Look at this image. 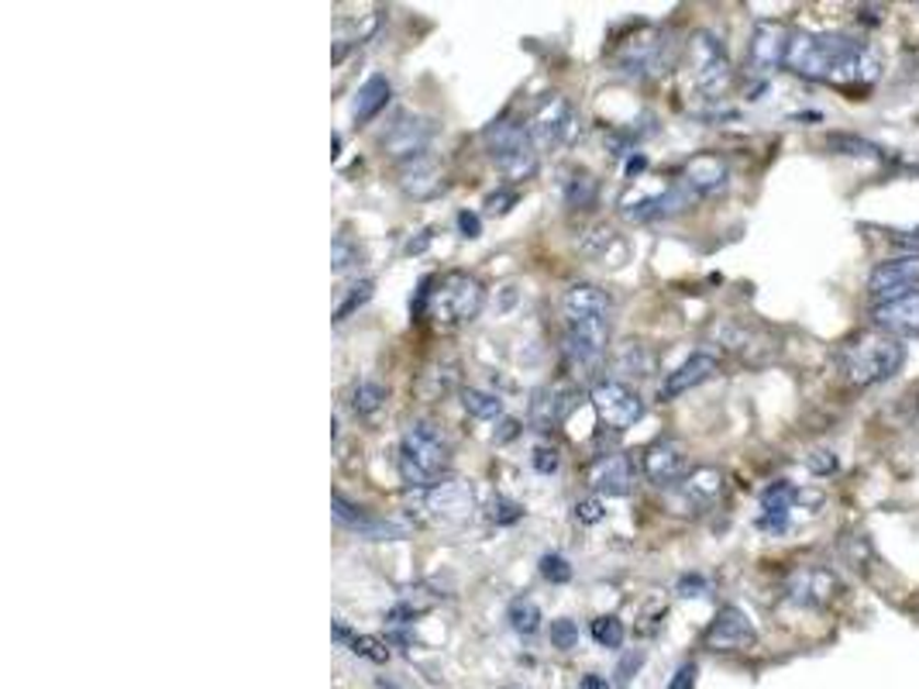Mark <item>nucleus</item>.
I'll list each match as a JSON object with an SVG mask.
<instances>
[{
  "label": "nucleus",
  "instance_id": "obj_1",
  "mask_svg": "<svg viewBox=\"0 0 919 689\" xmlns=\"http://www.w3.org/2000/svg\"><path fill=\"white\" fill-rule=\"evenodd\" d=\"M792 72L819 83H872L878 80V56L851 35H792L788 63Z\"/></svg>",
  "mask_w": 919,
  "mask_h": 689
},
{
  "label": "nucleus",
  "instance_id": "obj_2",
  "mask_svg": "<svg viewBox=\"0 0 919 689\" xmlns=\"http://www.w3.org/2000/svg\"><path fill=\"white\" fill-rule=\"evenodd\" d=\"M610 297L595 283H572L561 297L565 317V352L576 369L592 373L606 355L610 341Z\"/></svg>",
  "mask_w": 919,
  "mask_h": 689
},
{
  "label": "nucleus",
  "instance_id": "obj_3",
  "mask_svg": "<svg viewBox=\"0 0 919 689\" xmlns=\"http://www.w3.org/2000/svg\"><path fill=\"white\" fill-rule=\"evenodd\" d=\"M906 362V344L885 331H864L837 352L840 376L858 389L892 380Z\"/></svg>",
  "mask_w": 919,
  "mask_h": 689
},
{
  "label": "nucleus",
  "instance_id": "obj_4",
  "mask_svg": "<svg viewBox=\"0 0 919 689\" xmlns=\"http://www.w3.org/2000/svg\"><path fill=\"white\" fill-rule=\"evenodd\" d=\"M452 470V445L431 421H410L400 438V476L407 486L434 489Z\"/></svg>",
  "mask_w": 919,
  "mask_h": 689
},
{
  "label": "nucleus",
  "instance_id": "obj_5",
  "mask_svg": "<svg viewBox=\"0 0 919 689\" xmlns=\"http://www.w3.org/2000/svg\"><path fill=\"white\" fill-rule=\"evenodd\" d=\"M483 145L496 169L510 180H527L537 169V145L531 142L527 121H517L513 114L496 117L483 132Z\"/></svg>",
  "mask_w": 919,
  "mask_h": 689
},
{
  "label": "nucleus",
  "instance_id": "obj_6",
  "mask_svg": "<svg viewBox=\"0 0 919 689\" xmlns=\"http://www.w3.org/2000/svg\"><path fill=\"white\" fill-rule=\"evenodd\" d=\"M679 56V42L668 29H644L634 38L620 42L613 66L620 77H631V80H648L658 77V72H668L676 66Z\"/></svg>",
  "mask_w": 919,
  "mask_h": 689
},
{
  "label": "nucleus",
  "instance_id": "obj_7",
  "mask_svg": "<svg viewBox=\"0 0 919 689\" xmlns=\"http://www.w3.org/2000/svg\"><path fill=\"white\" fill-rule=\"evenodd\" d=\"M431 280L424 283V301L428 314L441 325H468L476 321L483 304H486V286L468 276V273H449L438 280V290H428Z\"/></svg>",
  "mask_w": 919,
  "mask_h": 689
},
{
  "label": "nucleus",
  "instance_id": "obj_8",
  "mask_svg": "<svg viewBox=\"0 0 919 689\" xmlns=\"http://www.w3.org/2000/svg\"><path fill=\"white\" fill-rule=\"evenodd\" d=\"M689 72H692V87L700 90V97L706 101H719L727 93V87L734 83V66L727 56V45L716 32L700 29L689 38Z\"/></svg>",
  "mask_w": 919,
  "mask_h": 689
},
{
  "label": "nucleus",
  "instance_id": "obj_9",
  "mask_svg": "<svg viewBox=\"0 0 919 689\" xmlns=\"http://www.w3.org/2000/svg\"><path fill=\"white\" fill-rule=\"evenodd\" d=\"M592 407L600 414V421L613 431H627L644 417V400L640 393L631 389L620 380H603L592 386Z\"/></svg>",
  "mask_w": 919,
  "mask_h": 689
},
{
  "label": "nucleus",
  "instance_id": "obj_10",
  "mask_svg": "<svg viewBox=\"0 0 919 689\" xmlns=\"http://www.w3.org/2000/svg\"><path fill=\"white\" fill-rule=\"evenodd\" d=\"M919 286V252H906L899 259H885L867 276V297L875 304L899 301L906 293H916Z\"/></svg>",
  "mask_w": 919,
  "mask_h": 689
},
{
  "label": "nucleus",
  "instance_id": "obj_11",
  "mask_svg": "<svg viewBox=\"0 0 919 689\" xmlns=\"http://www.w3.org/2000/svg\"><path fill=\"white\" fill-rule=\"evenodd\" d=\"M840 594V579L824 569V565H803V569L788 573L785 579V600L792 607H806V610H824L837 600Z\"/></svg>",
  "mask_w": 919,
  "mask_h": 689
},
{
  "label": "nucleus",
  "instance_id": "obj_12",
  "mask_svg": "<svg viewBox=\"0 0 919 689\" xmlns=\"http://www.w3.org/2000/svg\"><path fill=\"white\" fill-rule=\"evenodd\" d=\"M788 45H792V32L785 21H768V18L758 21L748 45V69L755 77L775 72L782 63H788Z\"/></svg>",
  "mask_w": 919,
  "mask_h": 689
},
{
  "label": "nucleus",
  "instance_id": "obj_13",
  "mask_svg": "<svg viewBox=\"0 0 919 689\" xmlns=\"http://www.w3.org/2000/svg\"><path fill=\"white\" fill-rule=\"evenodd\" d=\"M434 121L424 117V114H400L389 125V132L383 135V149L386 156L393 159H400V162H410L417 156H424L428 153V145L434 138Z\"/></svg>",
  "mask_w": 919,
  "mask_h": 689
},
{
  "label": "nucleus",
  "instance_id": "obj_14",
  "mask_svg": "<svg viewBox=\"0 0 919 689\" xmlns=\"http://www.w3.org/2000/svg\"><path fill=\"white\" fill-rule=\"evenodd\" d=\"M755 642H758V631L740 607H724L703 634V645L710 652H744V648H755Z\"/></svg>",
  "mask_w": 919,
  "mask_h": 689
},
{
  "label": "nucleus",
  "instance_id": "obj_15",
  "mask_svg": "<svg viewBox=\"0 0 919 689\" xmlns=\"http://www.w3.org/2000/svg\"><path fill=\"white\" fill-rule=\"evenodd\" d=\"M568 128H572V108H568V101L561 93H544L527 117L531 142L537 149H552V145L565 138Z\"/></svg>",
  "mask_w": 919,
  "mask_h": 689
},
{
  "label": "nucleus",
  "instance_id": "obj_16",
  "mask_svg": "<svg viewBox=\"0 0 919 689\" xmlns=\"http://www.w3.org/2000/svg\"><path fill=\"white\" fill-rule=\"evenodd\" d=\"M644 476H648L658 489L661 486H676L689 476V455L685 445L676 438H661L655 445L644 449Z\"/></svg>",
  "mask_w": 919,
  "mask_h": 689
},
{
  "label": "nucleus",
  "instance_id": "obj_17",
  "mask_svg": "<svg viewBox=\"0 0 919 689\" xmlns=\"http://www.w3.org/2000/svg\"><path fill=\"white\" fill-rule=\"evenodd\" d=\"M424 507L431 510L438 524H465L472 510H476V489H472L465 479L438 483L434 489H428Z\"/></svg>",
  "mask_w": 919,
  "mask_h": 689
},
{
  "label": "nucleus",
  "instance_id": "obj_18",
  "mask_svg": "<svg viewBox=\"0 0 919 689\" xmlns=\"http://www.w3.org/2000/svg\"><path fill=\"white\" fill-rule=\"evenodd\" d=\"M872 325L875 331H885L892 338H919V290L906 293L899 301L888 304H875L872 310Z\"/></svg>",
  "mask_w": 919,
  "mask_h": 689
},
{
  "label": "nucleus",
  "instance_id": "obj_19",
  "mask_svg": "<svg viewBox=\"0 0 919 689\" xmlns=\"http://www.w3.org/2000/svg\"><path fill=\"white\" fill-rule=\"evenodd\" d=\"M695 201H700V196H695V193L685 187V180H682V183L668 187V190H661V193H655V196H644V201H637V204H627V207H624V217H627V221H637V225H644V221H658V217L682 214V211H689Z\"/></svg>",
  "mask_w": 919,
  "mask_h": 689
},
{
  "label": "nucleus",
  "instance_id": "obj_20",
  "mask_svg": "<svg viewBox=\"0 0 919 689\" xmlns=\"http://www.w3.org/2000/svg\"><path fill=\"white\" fill-rule=\"evenodd\" d=\"M331 513H334V521L348 531H359L362 538H372V541H396V538H404L407 528L404 524H393V521H376V517H368L362 507L355 504H348L341 494H331Z\"/></svg>",
  "mask_w": 919,
  "mask_h": 689
},
{
  "label": "nucleus",
  "instance_id": "obj_21",
  "mask_svg": "<svg viewBox=\"0 0 919 689\" xmlns=\"http://www.w3.org/2000/svg\"><path fill=\"white\" fill-rule=\"evenodd\" d=\"M396 183H400V190L407 196H413V201H431V196L441 193V187H444V169L434 156L424 153V156H417V159L400 166Z\"/></svg>",
  "mask_w": 919,
  "mask_h": 689
},
{
  "label": "nucleus",
  "instance_id": "obj_22",
  "mask_svg": "<svg viewBox=\"0 0 919 689\" xmlns=\"http://www.w3.org/2000/svg\"><path fill=\"white\" fill-rule=\"evenodd\" d=\"M716 369H719L716 355H706V352H695V355H689L679 369H672V373L665 376V383H661V397H665V400H676V397H682V393H689V389H695V386H703L706 380H713V376H716Z\"/></svg>",
  "mask_w": 919,
  "mask_h": 689
},
{
  "label": "nucleus",
  "instance_id": "obj_23",
  "mask_svg": "<svg viewBox=\"0 0 919 689\" xmlns=\"http://www.w3.org/2000/svg\"><path fill=\"white\" fill-rule=\"evenodd\" d=\"M572 397H576V393L568 389V386H561V383H552V386L537 389L534 400H531V425L537 431L555 428L558 421H565V414L572 410V404H576Z\"/></svg>",
  "mask_w": 919,
  "mask_h": 689
},
{
  "label": "nucleus",
  "instance_id": "obj_24",
  "mask_svg": "<svg viewBox=\"0 0 919 689\" xmlns=\"http://www.w3.org/2000/svg\"><path fill=\"white\" fill-rule=\"evenodd\" d=\"M727 180H730L727 162L719 159V156H713V153L695 156V159H689V166H685V187H689L695 196H710V193H716V190H724Z\"/></svg>",
  "mask_w": 919,
  "mask_h": 689
},
{
  "label": "nucleus",
  "instance_id": "obj_25",
  "mask_svg": "<svg viewBox=\"0 0 919 689\" xmlns=\"http://www.w3.org/2000/svg\"><path fill=\"white\" fill-rule=\"evenodd\" d=\"M592 486L606 497H627L634 486V462L627 455H606L595 462Z\"/></svg>",
  "mask_w": 919,
  "mask_h": 689
},
{
  "label": "nucleus",
  "instance_id": "obj_26",
  "mask_svg": "<svg viewBox=\"0 0 919 689\" xmlns=\"http://www.w3.org/2000/svg\"><path fill=\"white\" fill-rule=\"evenodd\" d=\"M389 93H393V87H389L386 77H368L355 90V101H352V121H355V125H368V121L389 104Z\"/></svg>",
  "mask_w": 919,
  "mask_h": 689
},
{
  "label": "nucleus",
  "instance_id": "obj_27",
  "mask_svg": "<svg viewBox=\"0 0 919 689\" xmlns=\"http://www.w3.org/2000/svg\"><path fill=\"white\" fill-rule=\"evenodd\" d=\"M724 494V473L719 470H695L682 479V497L689 507H710Z\"/></svg>",
  "mask_w": 919,
  "mask_h": 689
},
{
  "label": "nucleus",
  "instance_id": "obj_28",
  "mask_svg": "<svg viewBox=\"0 0 919 689\" xmlns=\"http://www.w3.org/2000/svg\"><path fill=\"white\" fill-rule=\"evenodd\" d=\"M827 145H830V153L848 156V159H872V162H885L888 159V153H882L875 142H867L861 135H848V132L827 135Z\"/></svg>",
  "mask_w": 919,
  "mask_h": 689
},
{
  "label": "nucleus",
  "instance_id": "obj_29",
  "mask_svg": "<svg viewBox=\"0 0 919 689\" xmlns=\"http://www.w3.org/2000/svg\"><path fill=\"white\" fill-rule=\"evenodd\" d=\"M331 634L338 637L341 645H348V652H352V655H362L368 662H386L389 658V648L383 642H376V637H368V634H355L352 628H344L341 621H334Z\"/></svg>",
  "mask_w": 919,
  "mask_h": 689
},
{
  "label": "nucleus",
  "instance_id": "obj_30",
  "mask_svg": "<svg viewBox=\"0 0 919 689\" xmlns=\"http://www.w3.org/2000/svg\"><path fill=\"white\" fill-rule=\"evenodd\" d=\"M507 621L517 634H537L544 618H541V607L531 597H517L507 610Z\"/></svg>",
  "mask_w": 919,
  "mask_h": 689
},
{
  "label": "nucleus",
  "instance_id": "obj_31",
  "mask_svg": "<svg viewBox=\"0 0 919 689\" xmlns=\"http://www.w3.org/2000/svg\"><path fill=\"white\" fill-rule=\"evenodd\" d=\"M359 259H362L359 241H355L352 235H348V231H338V235H334V245H331V273H334V276H344L348 269L359 266Z\"/></svg>",
  "mask_w": 919,
  "mask_h": 689
},
{
  "label": "nucleus",
  "instance_id": "obj_32",
  "mask_svg": "<svg viewBox=\"0 0 919 689\" xmlns=\"http://www.w3.org/2000/svg\"><path fill=\"white\" fill-rule=\"evenodd\" d=\"M372 293H376V283H372V280H359V283L348 286L344 297H341V304L334 307V325L348 321V317H352L359 307H365V304L372 301Z\"/></svg>",
  "mask_w": 919,
  "mask_h": 689
},
{
  "label": "nucleus",
  "instance_id": "obj_33",
  "mask_svg": "<svg viewBox=\"0 0 919 689\" xmlns=\"http://www.w3.org/2000/svg\"><path fill=\"white\" fill-rule=\"evenodd\" d=\"M595 193H600V183H595L589 172H576L572 180H568L565 187V204L572 207V211H582V207H592L595 204Z\"/></svg>",
  "mask_w": 919,
  "mask_h": 689
},
{
  "label": "nucleus",
  "instance_id": "obj_34",
  "mask_svg": "<svg viewBox=\"0 0 919 689\" xmlns=\"http://www.w3.org/2000/svg\"><path fill=\"white\" fill-rule=\"evenodd\" d=\"M462 404H465V410L472 417H483V421H486V417H500L503 414V400L492 397V393H486V389H465Z\"/></svg>",
  "mask_w": 919,
  "mask_h": 689
},
{
  "label": "nucleus",
  "instance_id": "obj_35",
  "mask_svg": "<svg viewBox=\"0 0 919 689\" xmlns=\"http://www.w3.org/2000/svg\"><path fill=\"white\" fill-rule=\"evenodd\" d=\"M383 400H386V389H383L376 380H362V383L355 386V393H352V407H355V414H362V417L376 414V410L383 407Z\"/></svg>",
  "mask_w": 919,
  "mask_h": 689
},
{
  "label": "nucleus",
  "instance_id": "obj_36",
  "mask_svg": "<svg viewBox=\"0 0 919 689\" xmlns=\"http://www.w3.org/2000/svg\"><path fill=\"white\" fill-rule=\"evenodd\" d=\"M592 637H595V645H603V648H620L624 645V624H620V618H595L592 621Z\"/></svg>",
  "mask_w": 919,
  "mask_h": 689
},
{
  "label": "nucleus",
  "instance_id": "obj_37",
  "mask_svg": "<svg viewBox=\"0 0 919 689\" xmlns=\"http://www.w3.org/2000/svg\"><path fill=\"white\" fill-rule=\"evenodd\" d=\"M541 576L548 579V583H555V586H561V583L572 579V565H568V558H565V555L548 552V555L541 558Z\"/></svg>",
  "mask_w": 919,
  "mask_h": 689
},
{
  "label": "nucleus",
  "instance_id": "obj_38",
  "mask_svg": "<svg viewBox=\"0 0 919 689\" xmlns=\"http://www.w3.org/2000/svg\"><path fill=\"white\" fill-rule=\"evenodd\" d=\"M520 517H524V507L520 504H513L507 497H492V504H489V521L492 524H517Z\"/></svg>",
  "mask_w": 919,
  "mask_h": 689
},
{
  "label": "nucleus",
  "instance_id": "obj_39",
  "mask_svg": "<svg viewBox=\"0 0 919 689\" xmlns=\"http://www.w3.org/2000/svg\"><path fill=\"white\" fill-rule=\"evenodd\" d=\"M552 645H555V648H561V652L576 648V645H579V624H576V621H568V618L552 621Z\"/></svg>",
  "mask_w": 919,
  "mask_h": 689
},
{
  "label": "nucleus",
  "instance_id": "obj_40",
  "mask_svg": "<svg viewBox=\"0 0 919 689\" xmlns=\"http://www.w3.org/2000/svg\"><path fill=\"white\" fill-rule=\"evenodd\" d=\"M806 470H809L813 476H833V473L840 470V459H837L833 452H827V449H819V452L806 455Z\"/></svg>",
  "mask_w": 919,
  "mask_h": 689
},
{
  "label": "nucleus",
  "instance_id": "obj_41",
  "mask_svg": "<svg viewBox=\"0 0 919 689\" xmlns=\"http://www.w3.org/2000/svg\"><path fill=\"white\" fill-rule=\"evenodd\" d=\"M640 666H644V652H627L624 658H620V666H616V682H620V686H627Z\"/></svg>",
  "mask_w": 919,
  "mask_h": 689
},
{
  "label": "nucleus",
  "instance_id": "obj_42",
  "mask_svg": "<svg viewBox=\"0 0 919 689\" xmlns=\"http://www.w3.org/2000/svg\"><path fill=\"white\" fill-rule=\"evenodd\" d=\"M576 517H579L582 524H595V521H603V504L595 500V497L579 500V504H576Z\"/></svg>",
  "mask_w": 919,
  "mask_h": 689
},
{
  "label": "nucleus",
  "instance_id": "obj_43",
  "mask_svg": "<svg viewBox=\"0 0 919 689\" xmlns=\"http://www.w3.org/2000/svg\"><path fill=\"white\" fill-rule=\"evenodd\" d=\"M510 204H517V190H500V193H489V196H486L489 214H507Z\"/></svg>",
  "mask_w": 919,
  "mask_h": 689
},
{
  "label": "nucleus",
  "instance_id": "obj_44",
  "mask_svg": "<svg viewBox=\"0 0 919 689\" xmlns=\"http://www.w3.org/2000/svg\"><path fill=\"white\" fill-rule=\"evenodd\" d=\"M534 470L544 473V476L555 473V470H558V452H555V449H537V452H534Z\"/></svg>",
  "mask_w": 919,
  "mask_h": 689
},
{
  "label": "nucleus",
  "instance_id": "obj_45",
  "mask_svg": "<svg viewBox=\"0 0 919 689\" xmlns=\"http://www.w3.org/2000/svg\"><path fill=\"white\" fill-rule=\"evenodd\" d=\"M458 231H462L465 238H479V235H483V221H479V214L462 211V214H458Z\"/></svg>",
  "mask_w": 919,
  "mask_h": 689
},
{
  "label": "nucleus",
  "instance_id": "obj_46",
  "mask_svg": "<svg viewBox=\"0 0 919 689\" xmlns=\"http://www.w3.org/2000/svg\"><path fill=\"white\" fill-rule=\"evenodd\" d=\"M703 594H706L703 576H682L679 579V597H703Z\"/></svg>",
  "mask_w": 919,
  "mask_h": 689
},
{
  "label": "nucleus",
  "instance_id": "obj_47",
  "mask_svg": "<svg viewBox=\"0 0 919 689\" xmlns=\"http://www.w3.org/2000/svg\"><path fill=\"white\" fill-rule=\"evenodd\" d=\"M695 686V666L689 662V666H682L679 673H676V679L668 682V689H692Z\"/></svg>",
  "mask_w": 919,
  "mask_h": 689
},
{
  "label": "nucleus",
  "instance_id": "obj_48",
  "mask_svg": "<svg viewBox=\"0 0 919 689\" xmlns=\"http://www.w3.org/2000/svg\"><path fill=\"white\" fill-rule=\"evenodd\" d=\"M896 241L903 245L906 252H919V228H916V231H909V235H896Z\"/></svg>",
  "mask_w": 919,
  "mask_h": 689
},
{
  "label": "nucleus",
  "instance_id": "obj_49",
  "mask_svg": "<svg viewBox=\"0 0 919 689\" xmlns=\"http://www.w3.org/2000/svg\"><path fill=\"white\" fill-rule=\"evenodd\" d=\"M579 689H610V682H606V676L589 673V676H582V686H579Z\"/></svg>",
  "mask_w": 919,
  "mask_h": 689
},
{
  "label": "nucleus",
  "instance_id": "obj_50",
  "mask_svg": "<svg viewBox=\"0 0 919 689\" xmlns=\"http://www.w3.org/2000/svg\"><path fill=\"white\" fill-rule=\"evenodd\" d=\"M500 428H503V431L496 434V441H510V438H517V431H520V425L513 421V417H507V421H503Z\"/></svg>",
  "mask_w": 919,
  "mask_h": 689
},
{
  "label": "nucleus",
  "instance_id": "obj_51",
  "mask_svg": "<svg viewBox=\"0 0 919 689\" xmlns=\"http://www.w3.org/2000/svg\"><path fill=\"white\" fill-rule=\"evenodd\" d=\"M861 18H864L867 24H878V21H882V18H878V8H861V11H858V21H861Z\"/></svg>",
  "mask_w": 919,
  "mask_h": 689
},
{
  "label": "nucleus",
  "instance_id": "obj_52",
  "mask_svg": "<svg viewBox=\"0 0 919 689\" xmlns=\"http://www.w3.org/2000/svg\"><path fill=\"white\" fill-rule=\"evenodd\" d=\"M376 686H379V689H400V686L389 682V679H376Z\"/></svg>",
  "mask_w": 919,
  "mask_h": 689
}]
</instances>
